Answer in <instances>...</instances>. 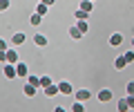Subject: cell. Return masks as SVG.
Segmentation results:
<instances>
[{"mask_svg": "<svg viewBox=\"0 0 134 112\" xmlns=\"http://www.w3.org/2000/svg\"><path fill=\"white\" fill-rule=\"evenodd\" d=\"M114 65H116V70H123V67H125V65H127V63H125V58H123V56H119Z\"/></svg>", "mask_w": 134, "mask_h": 112, "instance_id": "obj_18", "label": "cell"}, {"mask_svg": "<svg viewBox=\"0 0 134 112\" xmlns=\"http://www.w3.org/2000/svg\"><path fill=\"white\" fill-rule=\"evenodd\" d=\"M81 9L87 11V14H92V9H94V2H92V0H83V2H81Z\"/></svg>", "mask_w": 134, "mask_h": 112, "instance_id": "obj_8", "label": "cell"}, {"mask_svg": "<svg viewBox=\"0 0 134 112\" xmlns=\"http://www.w3.org/2000/svg\"><path fill=\"white\" fill-rule=\"evenodd\" d=\"M27 83H31L34 88H38V83H40V78H38V76H29V81H27Z\"/></svg>", "mask_w": 134, "mask_h": 112, "instance_id": "obj_22", "label": "cell"}, {"mask_svg": "<svg viewBox=\"0 0 134 112\" xmlns=\"http://www.w3.org/2000/svg\"><path fill=\"white\" fill-rule=\"evenodd\" d=\"M123 58H125V63H132V61H134V54L127 52V54H123Z\"/></svg>", "mask_w": 134, "mask_h": 112, "instance_id": "obj_24", "label": "cell"}, {"mask_svg": "<svg viewBox=\"0 0 134 112\" xmlns=\"http://www.w3.org/2000/svg\"><path fill=\"white\" fill-rule=\"evenodd\" d=\"M58 92L60 94H72V85H69L67 81H63L60 85H58Z\"/></svg>", "mask_w": 134, "mask_h": 112, "instance_id": "obj_5", "label": "cell"}, {"mask_svg": "<svg viewBox=\"0 0 134 112\" xmlns=\"http://www.w3.org/2000/svg\"><path fill=\"white\" fill-rule=\"evenodd\" d=\"M49 83H52V78H49V76H43V78H40V83H38V88H47Z\"/></svg>", "mask_w": 134, "mask_h": 112, "instance_id": "obj_19", "label": "cell"}, {"mask_svg": "<svg viewBox=\"0 0 134 112\" xmlns=\"http://www.w3.org/2000/svg\"><path fill=\"white\" fill-rule=\"evenodd\" d=\"M2 72H5L7 78H16V76H18V74H16V65H14V63H5V70H2Z\"/></svg>", "mask_w": 134, "mask_h": 112, "instance_id": "obj_1", "label": "cell"}, {"mask_svg": "<svg viewBox=\"0 0 134 112\" xmlns=\"http://www.w3.org/2000/svg\"><path fill=\"white\" fill-rule=\"evenodd\" d=\"M25 94H27V97H34V94H36V88H34V85H31V83H27V85H25Z\"/></svg>", "mask_w": 134, "mask_h": 112, "instance_id": "obj_14", "label": "cell"}, {"mask_svg": "<svg viewBox=\"0 0 134 112\" xmlns=\"http://www.w3.org/2000/svg\"><path fill=\"white\" fill-rule=\"evenodd\" d=\"M9 9V0H0V11H7Z\"/></svg>", "mask_w": 134, "mask_h": 112, "instance_id": "obj_23", "label": "cell"}, {"mask_svg": "<svg viewBox=\"0 0 134 112\" xmlns=\"http://www.w3.org/2000/svg\"><path fill=\"white\" fill-rule=\"evenodd\" d=\"M74 18H78V20H87V18H90V14H87V11H83V9H78L76 14H74Z\"/></svg>", "mask_w": 134, "mask_h": 112, "instance_id": "obj_15", "label": "cell"}, {"mask_svg": "<svg viewBox=\"0 0 134 112\" xmlns=\"http://www.w3.org/2000/svg\"><path fill=\"white\" fill-rule=\"evenodd\" d=\"M45 94H47V97H54V94H58V85H54V83H49L47 88H45Z\"/></svg>", "mask_w": 134, "mask_h": 112, "instance_id": "obj_10", "label": "cell"}, {"mask_svg": "<svg viewBox=\"0 0 134 112\" xmlns=\"http://www.w3.org/2000/svg\"><path fill=\"white\" fill-rule=\"evenodd\" d=\"M34 43L38 45V47H45V45H47V36H43V34H36V36H34Z\"/></svg>", "mask_w": 134, "mask_h": 112, "instance_id": "obj_6", "label": "cell"}, {"mask_svg": "<svg viewBox=\"0 0 134 112\" xmlns=\"http://www.w3.org/2000/svg\"><path fill=\"white\" fill-rule=\"evenodd\" d=\"M110 99H112V92H110V90H100V92H98V101H100V103H107Z\"/></svg>", "mask_w": 134, "mask_h": 112, "instance_id": "obj_3", "label": "cell"}, {"mask_svg": "<svg viewBox=\"0 0 134 112\" xmlns=\"http://www.w3.org/2000/svg\"><path fill=\"white\" fill-rule=\"evenodd\" d=\"M16 74H18V76H27V65L25 63H16Z\"/></svg>", "mask_w": 134, "mask_h": 112, "instance_id": "obj_9", "label": "cell"}, {"mask_svg": "<svg viewBox=\"0 0 134 112\" xmlns=\"http://www.w3.org/2000/svg\"><path fill=\"white\" fill-rule=\"evenodd\" d=\"M11 40H14V45H23L25 43V34H20V31H18V34L11 36Z\"/></svg>", "mask_w": 134, "mask_h": 112, "instance_id": "obj_11", "label": "cell"}, {"mask_svg": "<svg viewBox=\"0 0 134 112\" xmlns=\"http://www.w3.org/2000/svg\"><path fill=\"white\" fill-rule=\"evenodd\" d=\"M0 63H7V52H0Z\"/></svg>", "mask_w": 134, "mask_h": 112, "instance_id": "obj_27", "label": "cell"}, {"mask_svg": "<svg viewBox=\"0 0 134 112\" xmlns=\"http://www.w3.org/2000/svg\"><path fill=\"white\" fill-rule=\"evenodd\" d=\"M110 43L114 45V47H119V45L123 43V34H112L110 36Z\"/></svg>", "mask_w": 134, "mask_h": 112, "instance_id": "obj_7", "label": "cell"}, {"mask_svg": "<svg viewBox=\"0 0 134 112\" xmlns=\"http://www.w3.org/2000/svg\"><path fill=\"white\" fill-rule=\"evenodd\" d=\"M38 2H43V5H47V7H52L54 2H56V0H38Z\"/></svg>", "mask_w": 134, "mask_h": 112, "instance_id": "obj_26", "label": "cell"}, {"mask_svg": "<svg viewBox=\"0 0 134 112\" xmlns=\"http://www.w3.org/2000/svg\"><path fill=\"white\" fill-rule=\"evenodd\" d=\"M69 36H72V38H83V34H81V29H78V27H69Z\"/></svg>", "mask_w": 134, "mask_h": 112, "instance_id": "obj_12", "label": "cell"}, {"mask_svg": "<svg viewBox=\"0 0 134 112\" xmlns=\"http://www.w3.org/2000/svg\"><path fill=\"white\" fill-rule=\"evenodd\" d=\"M5 52H7V63H18V54H16L14 52V49H5Z\"/></svg>", "mask_w": 134, "mask_h": 112, "instance_id": "obj_4", "label": "cell"}, {"mask_svg": "<svg viewBox=\"0 0 134 112\" xmlns=\"http://www.w3.org/2000/svg\"><path fill=\"white\" fill-rule=\"evenodd\" d=\"M119 110H121V112L130 110V105H127V101H125V99H121V101H119Z\"/></svg>", "mask_w": 134, "mask_h": 112, "instance_id": "obj_20", "label": "cell"}, {"mask_svg": "<svg viewBox=\"0 0 134 112\" xmlns=\"http://www.w3.org/2000/svg\"><path fill=\"white\" fill-rule=\"evenodd\" d=\"M40 20H43V16H38V14H31V18H29V23L36 27V25H40Z\"/></svg>", "mask_w": 134, "mask_h": 112, "instance_id": "obj_17", "label": "cell"}, {"mask_svg": "<svg viewBox=\"0 0 134 112\" xmlns=\"http://www.w3.org/2000/svg\"><path fill=\"white\" fill-rule=\"evenodd\" d=\"M90 99H92L90 90H78V92H76V101H90Z\"/></svg>", "mask_w": 134, "mask_h": 112, "instance_id": "obj_2", "label": "cell"}, {"mask_svg": "<svg viewBox=\"0 0 134 112\" xmlns=\"http://www.w3.org/2000/svg\"><path fill=\"white\" fill-rule=\"evenodd\" d=\"M47 11H49V7L43 5V2H38V7H36V14H38V16H45Z\"/></svg>", "mask_w": 134, "mask_h": 112, "instance_id": "obj_13", "label": "cell"}, {"mask_svg": "<svg viewBox=\"0 0 134 112\" xmlns=\"http://www.w3.org/2000/svg\"><path fill=\"white\" fill-rule=\"evenodd\" d=\"M72 110H74V112H83V110H85V108H83V101H76V103L72 105Z\"/></svg>", "mask_w": 134, "mask_h": 112, "instance_id": "obj_21", "label": "cell"}, {"mask_svg": "<svg viewBox=\"0 0 134 112\" xmlns=\"http://www.w3.org/2000/svg\"><path fill=\"white\" fill-rule=\"evenodd\" d=\"M125 92H127V94H134V83H132V81L127 83V90H125Z\"/></svg>", "mask_w": 134, "mask_h": 112, "instance_id": "obj_25", "label": "cell"}, {"mask_svg": "<svg viewBox=\"0 0 134 112\" xmlns=\"http://www.w3.org/2000/svg\"><path fill=\"white\" fill-rule=\"evenodd\" d=\"M78 29H81V34H85L87 29H90V25H87V20H78V25H76Z\"/></svg>", "mask_w": 134, "mask_h": 112, "instance_id": "obj_16", "label": "cell"}, {"mask_svg": "<svg viewBox=\"0 0 134 112\" xmlns=\"http://www.w3.org/2000/svg\"><path fill=\"white\" fill-rule=\"evenodd\" d=\"M5 49H7V43H5L2 38H0V52H5Z\"/></svg>", "mask_w": 134, "mask_h": 112, "instance_id": "obj_28", "label": "cell"}]
</instances>
